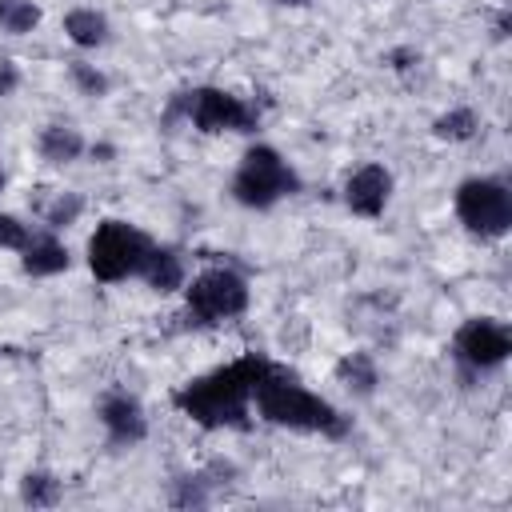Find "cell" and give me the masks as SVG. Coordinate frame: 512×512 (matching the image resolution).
<instances>
[{"instance_id": "12", "label": "cell", "mask_w": 512, "mask_h": 512, "mask_svg": "<svg viewBox=\"0 0 512 512\" xmlns=\"http://www.w3.org/2000/svg\"><path fill=\"white\" fill-rule=\"evenodd\" d=\"M36 148H40V156H44L48 164H72V160L84 152V136H80L76 128H68V124H48V128L40 132Z\"/></svg>"}, {"instance_id": "17", "label": "cell", "mask_w": 512, "mask_h": 512, "mask_svg": "<svg viewBox=\"0 0 512 512\" xmlns=\"http://www.w3.org/2000/svg\"><path fill=\"white\" fill-rule=\"evenodd\" d=\"M476 128H480V120H476L472 108H452V112L436 116V124H432V132H436L440 140H472Z\"/></svg>"}, {"instance_id": "11", "label": "cell", "mask_w": 512, "mask_h": 512, "mask_svg": "<svg viewBox=\"0 0 512 512\" xmlns=\"http://www.w3.org/2000/svg\"><path fill=\"white\" fill-rule=\"evenodd\" d=\"M140 272H144L148 288H156V292H176L184 284V260L176 248H152Z\"/></svg>"}, {"instance_id": "15", "label": "cell", "mask_w": 512, "mask_h": 512, "mask_svg": "<svg viewBox=\"0 0 512 512\" xmlns=\"http://www.w3.org/2000/svg\"><path fill=\"white\" fill-rule=\"evenodd\" d=\"M336 376H340L352 392H360V396H372V388H376V364H372L368 352H352V356H344V360L336 364Z\"/></svg>"}, {"instance_id": "9", "label": "cell", "mask_w": 512, "mask_h": 512, "mask_svg": "<svg viewBox=\"0 0 512 512\" xmlns=\"http://www.w3.org/2000/svg\"><path fill=\"white\" fill-rule=\"evenodd\" d=\"M388 192H392V176H388V168H384V164H364L360 172L348 176L344 200H348V208H352L356 216L376 220V216L384 212V204H388Z\"/></svg>"}, {"instance_id": "16", "label": "cell", "mask_w": 512, "mask_h": 512, "mask_svg": "<svg viewBox=\"0 0 512 512\" xmlns=\"http://www.w3.org/2000/svg\"><path fill=\"white\" fill-rule=\"evenodd\" d=\"M60 496H64V484L52 472H28L20 480V500L32 508H52V504H60Z\"/></svg>"}, {"instance_id": "14", "label": "cell", "mask_w": 512, "mask_h": 512, "mask_svg": "<svg viewBox=\"0 0 512 512\" xmlns=\"http://www.w3.org/2000/svg\"><path fill=\"white\" fill-rule=\"evenodd\" d=\"M64 32H68L72 44L96 48V44H104V36H108V20H104L100 12H92V8H76V12L64 16Z\"/></svg>"}, {"instance_id": "13", "label": "cell", "mask_w": 512, "mask_h": 512, "mask_svg": "<svg viewBox=\"0 0 512 512\" xmlns=\"http://www.w3.org/2000/svg\"><path fill=\"white\" fill-rule=\"evenodd\" d=\"M68 268V248L52 236H40V240H28L24 248V272L28 276H56Z\"/></svg>"}, {"instance_id": "23", "label": "cell", "mask_w": 512, "mask_h": 512, "mask_svg": "<svg viewBox=\"0 0 512 512\" xmlns=\"http://www.w3.org/2000/svg\"><path fill=\"white\" fill-rule=\"evenodd\" d=\"M16 88V68L12 64H0V96H8Z\"/></svg>"}, {"instance_id": "19", "label": "cell", "mask_w": 512, "mask_h": 512, "mask_svg": "<svg viewBox=\"0 0 512 512\" xmlns=\"http://www.w3.org/2000/svg\"><path fill=\"white\" fill-rule=\"evenodd\" d=\"M176 508H204L208 504V488H204V476H180L172 484V496H168Z\"/></svg>"}, {"instance_id": "20", "label": "cell", "mask_w": 512, "mask_h": 512, "mask_svg": "<svg viewBox=\"0 0 512 512\" xmlns=\"http://www.w3.org/2000/svg\"><path fill=\"white\" fill-rule=\"evenodd\" d=\"M68 76H72V84H76L84 96H104V92H108V76L96 72V68L84 64V60H72V64H68Z\"/></svg>"}, {"instance_id": "10", "label": "cell", "mask_w": 512, "mask_h": 512, "mask_svg": "<svg viewBox=\"0 0 512 512\" xmlns=\"http://www.w3.org/2000/svg\"><path fill=\"white\" fill-rule=\"evenodd\" d=\"M100 420H104L112 444H140L144 432H148L144 408H140L128 392H108V396L100 400Z\"/></svg>"}, {"instance_id": "8", "label": "cell", "mask_w": 512, "mask_h": 512, "mask_svg": "<svg viewBox=\"0 0 512 512\" xmlns=\"http://www.w3.org/2000/svg\"><path fill=\"white\" fill-rule=\"evenodd\" d=\"M508 352H512V336L500 320L476 316L456 332V356L472 368H496L508 360Z\"/></svg>"}, {"instance_id": "3", "label": "cell", "mask_w": 512, "mask_h": 512, "mask_svg": "<svg viewBox=\"0 0 512 512\" xmlns=\"http://www.w3.org/2000/svg\"><path fill=\"white\" fill-rule=\"evenodd\" d=\"M292 192H300V176L280 160L276 148L256 144L244 152L240 172L232 180V196L244 208H272L280 196H292Z\"/></svg>"}, {"instance_id": "24", "label": "cell", "mask_w": 512, "mask_h": 512, "mask_svg": "<svg viewBox=\"0 0 512 512\" xmlns=\"http://www.w3.org/2000/svg\"><path fill=\"white\" fill-rule=\"evenodd\" d=\"M276 4H288V8H304V4H312V0H276Z\"/></svg>"}, {"instance_id": "2", "label": "cell", "mask_w": 512, "mask_h": 512, "mask_svg": "<svg viewBox=\"0 0 512 512\" xmlns=\"http://www.w3.org/2000/svg\"><path fill=\"white\" fill-rule=\"evenodd\" d=\"M252 400H256V408H260V416L268 424L300 428V432H324V436H344L348 432V420L328 400H320L316 392H308L280 364H264Z\"/></svg>"}, {"instance_id": "4", "label": "cell", "mask_w": 512, "mask_h": 512, "mask_svg": "<svg viewBox=\"0 0 512 512\" xmlns=\"http://www.w3.org/2000/svg\"><path fill=\"white\" fill-rule=\"evenodd\" d=\"M148 252H152L148 236L136 232V228L124 224V220H104V224H96V232H92V240H88V264H92L96 280H104V284H116V280L140 272L144 260H148Z\"/></svg>"}, {"instance_id": "21", "label": "cell", "mask_w": 512, "mask_h": 512, "mask_svg": "<svg viewBox=\"0 0 512 512\" xmlns=\"http://www.w3.org/2000/svg\"><path fill=\"white\" fill-rule=\"evenodd\" d=\"M80 208H84V200H80L76 192H60V196L52 200V208L44 212V220H48L52 228H64V224H72V220L80 216Z\"/></svg>"}, {"instance_id": "1", "label": "cell", "mask_w": 512, "mask_h": 512, "mask_svg": "<svg viewBox=\"0 0 512 512\" xmlns=\"http://www.w3.org/2000/svg\"><path fill=\"white\" fill-rule=\"evenodd\" d=\"M264 364H268L264 356H240V360L184 384L172 400L184 416H192L204 428H248V404H252Z\"/></svg>"}, {"instance_id": "18", "label": "cell", "mask_w": 512, "mask_h": 512, "mask_svg": "<svg viewBox=\"0 0 512 512\" xmlns=\"http://www.w3.org/2000/svg\"><path fill=\"white\" fill-rule=\"evenodd\" d=\"M36 24H40V8H36L32 0H0V28H4V32L24 36V32H32Z\"/></svg>"}, {"instance_id": "22", "label": "cell", "mask_w": 512, "mask_h": 512, "mask_svg": "<svg viewBox=\"0 0 512 512\" xmlns=\"http://www.w3.org/2000/svg\"><path fill=\"white\" fill-rule=\"evenodd\" d=\"M28 224L24 220H16V216H8V212H0V248H16V252H24L28 248Z\"/></svg>"}, {"instance_id": "6", "label": "cell", "mask_w": 512, "mask_h": 512, "mask_svg": "<svg viewBox=\"0 0 512 512\" xmlns=\"http://www.w3.org/2000/svg\"><path fill=\"white\" fill-rule=\"evenodd\" d=\"M248 308V284L232 268H208L188 284V320L216 324Z\"/></svg>"}, {"instance_id": "7", "label": "cell", "mask_w": 512, "mask_h": 512, "mask_svg": "<svg viewBox=\"0 0 512 512\" xmlns=\"http://www.w3.org/2000/svg\"><path fill=\"white\" fill-rule=\"evenodd\" d=\"M184 116L200 132H252L260 124V112L252 104H244L240 96L220 92V88L184 92Z\"/></svg>"}, {"instance_id": "5", "label": "cell", "mask_w": 512, "mask_h": 512, "mask_svg": "<svg viewBox=\"0 0 512 512\" xmlns=\"http://www.w3.org/2000/svg\"><path fill=\"white\" fill-rule=\"evenodd\" d=\"M456 216L468 232H476L484 240H496L512 228V192L500 180H488V176L464 180L456 188Z\"/></svg>"}]
</instances>
